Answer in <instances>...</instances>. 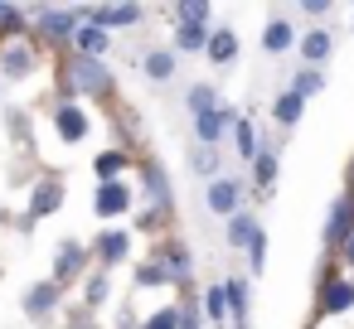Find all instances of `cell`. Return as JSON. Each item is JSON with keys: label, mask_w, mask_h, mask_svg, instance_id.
I'll return each mask as SVG.
<instances>
[{"label": "cell", "mask_w": 354, "mask_h": 329, "mask_svg": "<svg viewBox=\"0 0 354 329\" xmlns=\"http://www.w3.org/2000/svg\"><path fill=\"white\" fill-rule=\"evenodd\" d=\"M194 165H199V170H214L218 160H214V150H199V155H194Z\"/></svg>", "instance_id": "4dcf8cb0"}, {"label": "cell", "mask_w": 354, "mask_h": 329, "mask_svg": "<svg viewBox=\"0 0 354 329\" xmlns=\"http://www.w3.org/2000/svg\"><path fill=\"white\" fill-rule=\"evenodd\" d=\"M146 68H151V78L160 83V78H170V54H151L146 59Z\"/></svg>", "instance_id": "7402d4cb"}, {"label": "cell", "mask_w": 354, "mask_h": 329, "mask_svg": "<svg viewBox=\"0 0 354 329\" xmlns=\"http://www.w3.org/2000/svg\"><path fill=\"white\" fill-rule=\"evenodd\" d=\"M301 102H306V97H301V92H286V97H281V102H277V121H286V126H291V121H296V117H301Z\"/></svg>", "instance_id": "5bb4252c"}, {"label": "cell", "mask_w": 354, "mask_h": 329, "mask_svg": "<svg viewBox=\"0 0 354 329\" xmlns=\"http://www.w3.org/2000/svg\"><path fill=\"white\" fill-rule=\"evenodd\" d=\"M223 126H228V107H223V117H218V112L199 117V136H204V141H218V131H223Z\"/></svg>", "instance_id": "9a60e30c"}, {"label": "cell", "mask_w": 354, "mask_h": 329, "mask_svg": "<svg viewBox=\"0 0 354 329\" xmlns=\"http://www.w3.org/2000/svg\"><path fill=\"white\" fill-rule=\"evenodd\" d=\"M180 329H199V324H194V315H189V310H185V315H180Z\"/></svg>", "instance_id": "d6a6232c"}, {"label": "cell", "mask_w": 354, "mask_h": 329, "mask_svg": "<svg viewBox=\"0 0 354 329\" xmlns=\"http://www.w3.org/2000/svg\"><path fill=\"white\" fill-rule=\"evenodd\" d=\"M175 39H180V49H199V44H204V25H189V20H185Z\"/></svg>", "instance_id": "ac0fdd59"}, {"label": "cell", "mask_w": 354, "mask_h": 329, "mask_svg": "<svg viewBox=\"0 0 354 329\" xmlns=\"http://www.w3.org/2000/svg\"><path fill=\"white\" fill-rule=\"evenodd\" d=\"M127 203H131V194H127L122 184H102V189H97V213H102V218H107V213H122Z\"/></svg>", "instance_id": "7a4b0ae2"}, {"label": "cell", "mask_w": 354, "mask_h": 329, "mask_svg": "<svg viewBox=\"0 0 354 329\" xmlns=\"http://www.w3.org/2000/svg\"><path fill=\"white\" fill-rule=\"evenodd\" d=\"M44 34H54V39L78 34V30H73V10H68V15H64V10H44Z\"/></svg>", "instance_id": "8992f818"}, {"label": "cell", "mask_w": 354, "mask_h": 329, "mask_svg": "<svg viewBox=\"0 0 354 329\" xmlns=\"http://www.w3.org/2000/svg\"><path fill=\"white\" fill-rule=\"evenodd\" d=\"M286 44H291V25H281V20L267 25V49H286Z\"/></svg>", "instance_id": "ffe728a7"}, {"label": "cell", "mask_w": 354, "mask_h": 329, "mask_svg": "<svg viewBox=\"0 0 354 329\" xmlns=\"http://www.w3.org/2000/svg\"><path fill=\"white\" fill-rule=\"evenodd\" d=\"M223 300H228V290H223V286H214V290H209V300H204V305H209V315H214V319H223V310H228V305H223Z\"/></svg>", "instance_id": "603a6c76"}, {"label": "cell", "mask_w": 354, "mask_h": 329, "mask_svg": "<svg viewBox=\"0 0 354 329\" xmlns=\"http://www.w3.org/2000/svg\"><path fill=\"white\" fill-rule=\"evenodd\" d=\"M252 237H257V223L252 218H233L228 223V242H248L252 247Z\"/></svg>", "instance_id": "2e32d148"}, {"label": "cell", "mask_w": 354, "mask_h": 329, "mask_svg": "<svg viewBox=\"0 0 354 329\" xmlns=\"http://www.w3.org/2000/svg\"><path fill=\"white\" fill-rule=\"evenodd\" d=\"M209 54H214L218 63H228V59L238 54V44H233V34H228V30H223V34H214V39H209Z\"/></svg>", "instance_id": "7c38bea8"}, {"label": "cell", "mask_w": 354, "mask_h": 329, "mask_svg": "<svg viewBox=\"0 0 354 329\" xmlns=\"http://www.w3.org/2000/svg\"><path fill=\"white\" fill-rule=\"evenodd\" d=\"M136 15H141L136 6H112V10H97V25H102V30H107V25H131Z\"/></svg>", "instance_id": "30bf717a"}, {"label": "cell", "mask_w": 354, "mask_h": 329, "mask_svg": "<svg viewBox=\"0 0 354 329\" xmlns=\"http://www.w3.org/2000/svg\"><path fill=\"white\" fill-rule=\"evenodd\" d=\"M272 175H277V160H272V155H262V160H257V179H262V184H272Z\"/></svg>", "instance_id": "83f0119b"}, {"label": "cell", "mask_w": 354, "mask_h": 329, "mask_svg": "<svg viewBox=\"0 0 354 329\" xmlns=\"http://www.w3.org/2000/svg\"><path fill=\"white\" fill-rule=\"evenodd\" d=\"M315 88H320V73H301L291 92H301V97H306V92H315Z\"/></svg>", "instance_id": "484cf974"}, {"label": "cell", "mask_w": 354, "mask_h": 329, "mask_svg": "<svg viewBox=\"0 0 354 329\" xmlns=\"http://www.w3.org/2000/svg\"><path fill=\"white\" fill-rule=\"evenodd\" d=\"M0 25H15V10L10 6H0Z\"/></svg>", "instance_id": "1f68e13d"}, {"label": "cell", "mask_w": 354, "mask_h": 329, "mask_svg": "<svg viewBox=\"0 0 354 329\" xmlns=\"http://www.w3.org/2000/svg\"><path fill=\"white\" fill-rule=\"evenodd\" d=\"M102 257H107V261H122V257H127V237H122V232L102 237Z\"/></svg>", "instance_id": "44dd1931"}, {"label": "cell", "mask_w": 354, "mask_h": 329, "mask_svg": "<svg viewBox=\"0 0 354 329\" xmlns=\"http://www.w3.org/2000/svg\"><path fill=\"white\" fill-rule=\"evenodd\" d=\"M238 150L243 155H257V141H252V126L248 121H238Z\"/></svg>", "instance_id": "cb8c5ba5"}, {"label": "cell", "mask_w": 354, "mask_h": 329, "mask_svg": "<svg viewBox=\"0 0 354 329\" xmlns=\"http://www.w3.org/2000/svg\"><path fill=\"white\" fill-rule=\"evenodd\" d=\"M325 237H330V242H339V237L349 242V237H354V228H349V203H335V208H330V228H325Z\"/></svg>", "instance_id": "3957f363"}, {"label": "cell", "mask_w": 354, "mask_h": 329, "mask_svg": "<svg viewBox=\"0 0 354 329\" xmlns=\"http://www.w3.org/2000/svg\"><path fill=\"white\" fill-rule=\"evenodd\" d=\"M146 329H180V315H170V310H165V315H156Z\"/></svg>", "instance_id": "f546056e"}, {"label": "cell", "mask_w": 354, "mask_h": 329, "mask_svg": "<svg viewBox=\"0 0 354 329\" xmlns=\"http://www.w3.org/2000/svg\"><path fill=\"white\" fill-rule=\"evenodd\" d=\"M209 208L214 213H233L238 208V184L233 179H214L209 184Z\"/></svg>", "instance_id": "6da1fadb"}, {"label": "cell", "mask_w": 354, "mask_h": 329, "mask_svg": "<svg viewBox=\"0 0 354 329\" xmlns=\"http://www.w3.org/2000/svg\"><path fill=\"white\" fill-rule=\"evenodd\" d=\"M78 266H83V247H73V242H68V247L59 252V266H54V276L64 281V276H73Z\"/></svg>", "instance_id": "8fae6325"}, {"label": "cell", "mask_w": 354, "mask_h": 329, "mask_svg": "<svg viewBox=\"0 0 354 329\" xmlns=\"http://www.w3.org/2000/svg\"><path fill=\"white\" fill-rule=\"evenodd\" d=\"M349 305H354V286H349V281H335V286L325 290V310L339 315V310H349Z\"/></svg>", "instance_id": "ba28073f"}, {"label": "cell", "mask_w": 354, "mask_h": 329, "mask_svg": "<svg viewBox=\"0 0 354 329\" xmlns=\"http://www.w3.org/2000/svg\"><path fill=\"white\" fill-rule=\"evenodd\" d=\"M73 39H78L83 54H102V49H107V30H102V25H83Z\"/></svg>", "instance_id": "277c9868"}, {"label": "cell", "mask_w": 354, "mask_h": 329, "mask_svg": "<svg viewBox=\"0 0 354 329\" xmlns=\"http://www.w3.org/2000/svg\"><path fill=\"white\" fill-rule=\"evenodd\" d=\"M344 257H349V261H354V237H349V242H344Z\"/></svg>", "instance_id": "836d02e7"}, {"label": "cell", "mask_w": 354, "mask_h": 329, "mask_svg": "<svg viewBox=\"0 0 354 329\" xmlns=\"http://www.w3.org/2000/svg\"><path fill=\"white\" fill-rule=\"evenodd\" d=\"M54 290H59V286H54V281H49V286H35V290H30V300H25V305H30V310H35V315H44V310H49V305H54Z\"/></svg>", "instance_id": "e0dca14e"}, {"label": "cell", "mask_w": 354, "mask_h": 329, "mask_svg": "<svg viewBox=\"0 0 354 329\" xmlns=\"http://www.w3.org/2000/svg\"><path fill=\"white\" fill-rule=\"evenodd\" d=\"M68 73H73V83H78V88H102V83H107V78H102V68H97L93 59H78Z\"/></svg>", "instance_id": "5b68a950"}, {"label": "cell", "mask_w": 354, "mask_h": 329, "mask_svg": "<svg viewBox=\"0 0 354 329\" xmlns=\"http://www.w3.org/2000/svg\"><path fill=\"white\" fill-rule=\"evenodd\" d=\"M122 170V155H97V175L107 179V175H117Z\"/></svg>", "instance_id": "4316f807"}, {"label": "cell", "mask_w": 354, "mask_h": 329, "mask_svg": "<svg viewBox=\"0 0 354 329\" xmlns=\"http://www.w3.org/2000/svg\"><path fill=\"white\" fill-rule=\"evenodd\" d=\"M301 49H306V59L315 63V59H325V54H330V34H325V30H315V34H306V44H301Z\"/></svg>", "instance_id": "4fadbf2b"}, {"label": "cell", "mask_w": 354, "mask_h": 329, "mask_svg": "<svg viewBox=\"0 0 354 329\" xmlns=\"http://www.w3.org/2000/svg\"><path fill=\"white\" fill-rule=\"evenodd\" d=\"M59 131H64L68 141H78V136L88 131V121H83V112H78V107H59Z\"/></svg>", "instance_id": "52a82bcc"}, {"label": "cell", "mask_w": 354, "mask_h": 329, "mask_svg": "<svg viewBox=\"0 0 354 329\" xmlns=\"http://www.w3.org/2000/svg\"><path fill=\"white\" fill-rule=\"evenodd\" d=\"M189 107H194V117H209V112H218L209 88H194V92H189Z\"/></svg>", "instance_id": "d6986e66"}, {"label": "cell", "mask_w": 354, "mask_h": 329, "mask_svg": "<svg viewBox=\"0 0 354 329\" xmlns=\"http://www.w3.org/2000/svg\"><path fill=\"white\" fill-rule=\"evenodd\" d=\"M262 261H267V237H262V232H257V237H252V266H257V271H262Z\"/></svg>", "instance_id": "f1b7e54d"}, {"label": "cell", "mask_w": 354, "mask_h": 329, "mask_svg": "<svg viewBox=\"0 0 354 329\" xmlns=\"http://www.w3.org/2000/svg\"><path fill=\"white\" fill-rule=\"evenodd\" d=\"M59 184H39V194H35V208H30V218H39V213H54L59 208Z\"/></svg>", "instance_id": "9c48e42d"}, {"label": "cell", "mask_w": 354, "mask_h": 329, "mask_svg": "<svg viewBox=\"0 0 354 329\" xmlns=\"http://www.w3.org/2000/svg\"><path fill=\"white\" fill-rule=\"evenodd\" d=\"M25 63H30V49H20V44H15V49L6 54V68H10V73H20Z\"/></svg>", "instance_id": "d4e9b609"}]
</instances>
